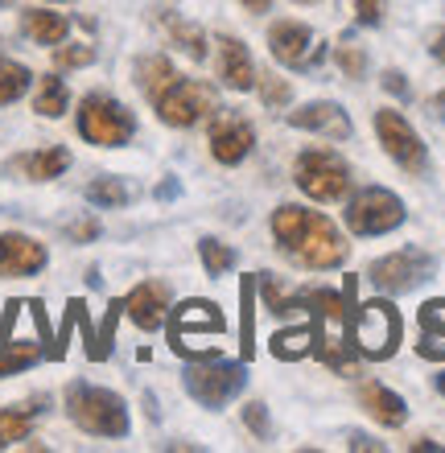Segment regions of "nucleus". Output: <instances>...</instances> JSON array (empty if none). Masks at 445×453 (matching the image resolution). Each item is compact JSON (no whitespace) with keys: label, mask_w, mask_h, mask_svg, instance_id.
<instances>
[{"label":"nucleus","mask_w":445,"mask_h":453,"mask_svg":"<svg viewBox=\"0 0 445 453\" xmlns=\"http://www.w3.org/2000/svg\"><path fill=\"white\" fill-rule=\"evenodd\" d=\"M310 305V350L322 358L326 367L338 375H355V358H350V318H355V276L347 280L342 297L330 288H318L305 297Z\"/></svg>","instance_id":"nucleus-2"},{"label":"nucleus","mask_w":445,"mask_h":453,"mask_svg":"<svg viewBox=\"0 0 445 453\" xmlns=\"http://www.w3.org/2000/svg\"><path fill=\"white\" fill-rule=\"evenodd\" d=\"M157 194H161V198H173V194H178V181H165V186H161Z\"/></svg>","instance_id":"nucleus-41"},{"label":"nucleus","mask_w":445,"mask_h":453,"mask_svg":"<svg viewBox=\"0 0 445 453\" xmlns=\"http://www.w3.org/2000/svg\"><path fill=\"white\" fill-rule=\"evenodd\" d=\"M400 223H404V203L380 186L359 190L347 206V226L355 235H384V231H396Z\"/></svg>","instance_id":"nucleus-11"},{"label":"nucleus","mask_w":445,"mask_h":453,"mask_svg":"<svg viewBox=\"0 0 445 453\" xmlns=\"http://www.w3.org/2000/svg\"><path fill=\"white\" fill-rule=\"evenodd\" d=\"M433 273H437V260L421 248H400L367 268V276H372V285L380 288V293H412V288L425 285Z\"/></svg>","instance_id":"nucleus-8"},{"label":"nucleus","mask_w":445,"mask_h":453,"mask_svg":"<svg viewBox=\"0 0 445 453\" xmlns=\"http://www.w3.org/2000/svg\"><path fill=\"white\" fill-rule=\"evenodd\" d=\"M66 235H71L74 243H87V239L99 235V223H96V219H79V223H66Z\"/></svg>","instance_id":"nucleus-38"},{"label":"nucleus","mask_w":445,"mask_h":453,"mask_svg":"<svg viewBox=\"0 0 445 453\" xmlns=\"http://www.w3.org/2000/svg\"><path fill=\"white\" fill-rule=\"evenodd\" d=\"M375 136H380V144H384V153L396 161L404 173H412V178H421L425 169H429V153H425V141L412 132V124L400 111L384 108L375 111Z\"/></svg>","instance_id":"nucleus-10"},{"label":"nucleus","mask_w":445,"mask_h":453,"mask_svg":"<svg viewBox=\"0 0 445 453\" xmlns=\"http://www.w3.org/2000/svg\"><path fill=\"white\" fill-rule=\"evenodd\" d=\"M417 355L445 363V301L421 305V342H417Z\"/></svg>","instance_id":"nucleus-20"},{"label":"nucleus","mask_w":445,"mask_h":453,"mask_svg":"<svg viewBox=\"0 0 445 453\" xmlns=\"http://www.w3.org/2000/svg\"><path fill=\"white\" fill-rule=\"evenodd\" d=\"M289 124L301 132H318V136H330V141H347L350 132V116L338 104H305V108L289 111Z\"/></svg>","instance_id":"nucleus-17"},{"label":"nucleus","mask_w":445,"mask_h":453,"mask_svg":"<svg viewBox=\"0 0 445 453\" xmlns=\"http://www.w3.org/2000/svg\"><path fill=\"white\" fill-rule=\"evenodd\" d=\"M66 104H71V91H66V83H62L58 74H46L42 83H37V99H34V111L46 119H58L62 111H66Z\"/></svg>","instance_id":"nucleus-25"},{"label":"nucleus","mask_w":445,"mask_h":453,"mask_svg":"<svg viewBox=\"0 0 445 453\" xmlns=\"http://www.w3.org/2000/svg\"><path fill=\"white\" fill-rule=\"evenodd\" d=\"M293 181L310 198H318V203H338L350 190V165L338 153H330V149H310V153L297 157Z\"/></svg>","instance_id":"nucleus-6"},{"label":"nucleus","mask_w":445,"mask_h":453,"mask_svg":"<svg viewBox=\"0 0 445 453\" xmlns=\"http://www.w3.org/2000/svg\"><path fill=\"white\" fill-rule=\"evenodd\" d=\"M256 83H260V96H265L268 108H285L293 99V87L285 79H256Z\"/></svg>","instance_id":"nucleus-35"},{"label":"nucleus","mask_w":445,"mask_h":453,"mask_svg":"<svg viewBox=\"0 0 445 453\" xmlns=\"http://www.w3.org/2000/svg\"><path fill=\"white\" fill-rule=\"evenodd\" d=\"M17 165V173H25L29 181H54L66 173V165H71V153L66 149H37V153H25L12 161Z\"/></svg>","instance_id":"nucleus-21"},{"label":"nucleus","mask_w":445,"mask_h":453,"mask_svg":"<svg viewBox=\"0 0 445 453\" xmlns=\"http://www.w3.org/2000/svg\"><path fill=\"white\" fill-rule=\"evenodd\" d=\"M272 235H277V248L310 273L338 268L350 251V243L338 235V226L318 211H305V206H277L272 211Z\"/></svg>","instance_id":"nucleus-1"},{"label":"nucleus","mask_w":445,"mask_h":453,"mask_svg":"<svg viewBox=\"0 0 445 453\" xmlns=\"http://www.w3.org/2000/svg\"><path fill=\"white\" fill-rule=\"evenodd\" d=\"M124 313H128L141 330H161V326H165V313H169V288L161 285V280L136 285L133 293L124 297Z\"/></svg>","instance_id":"nucleus-15"},{"label":"nucleus","mask_w":445,"mask_h":453,"mask_svg":"<svg viewBox=\"0 0 445 453\" xmlns=\"http://www.w3.org/2000/svg\"><path fill=\"white\" fill-rule=\"evenodd\" d=\"M297 4H313V0H297Z\"/></svg>","instance_id":"nucleus-45"},{"label":"nucleus","mask_w":445,"mask_h":453,"mask_svg":"<svg viewBox=\"0 0 445 453\" xmlns=\"http://www.w3.org/2000/svg\"><path fill=\"white\" fill-rule=\"evenodd\" d=\"M161 21H165V34L173 37V46H181L190 58H206V37H203V29H198V25L181 21L178 12H165Z\"/></svg>","instance_id":"nucleus-27"},{"label":"nucleus","mask_w":445,"mask_h":453,"mask_svg":"<svg viewBox=\"0 0 445 453\" xmlns=\"http://www.w3.org/2000/svg\"><path fill=\"white\" fill-rule=\"evenodd\" d=\"M437 392H441V395H445V375H437Z\"/></svg>","instance_id":"nucleus-44"},{"label":"nucleus","mask_w":445,"mask_h":453,"mask_svg":"<svg viewBox=\"0 0 445 453\" xmlns=\"http://www.w3.org/2000/svg\"><path fill=\"white\" fill-rule=\"evenodd\" d=\"M433 54H437V58H441V62H445V37H437V46H433Z\"/></svg>","instance_id":"nucleus-42"},{"label":"nucleus","mask_w":445,"mask_h":453,"mask_svg":"<svg viewBox=\"0 0 445 453\" xmlns=\"http://www.w3.org/2000/svg\"><path fill=\"white\" fill-rule=\"evenodd\" d=\"M87 62H96V50L91 46H62V50H54V66H58V71H74V66H87Z\"/></svg>","instance_id":"nucleus-34"},{"label":"nucleus","mask_w":445,"mask_h":453,"mask_svg":"<svg viewBox=\"0 0 445 453\" xmlns=\"http://www.w3.org/2000/svg\"><path fill=\"white\" fill-rule=\"evenodd\" d=\"M223 313L211 301H186L173 310V322H169V342L178 355H194V338L198 334H223Z\"/></svg>","instance_id":"nucleus-13"},{"label":"nucleus","mask_w":445,"mask_h":453,"mask_svg":"<svg viewBox=\"0 0 445 453\" xmlns=\"http://www.w3.org/2000/svg\"><path fill=\"white\" fill-rule=\"evenodd\" d=\"M0 4H4V0H0Z\"/></svg>","instance_id":"nucleus-46"},{"label":"nucleus","mask_w":445,"mask_h":453,"mask_svg":"<svg viewBox=\"0 0 445 453\" xmlns=\"http://www.w3.org/2000/svg\"><path fill=\"white\" fill-rule=\"evenodd\" d=\"M252 144H256V128L243 111H223V116H215V124H211V153H215V161L240 165L243 157L252 153Z\"/></svg>","instance_id":"nucleus-14"},{"label":"nucleus","mask_w":445,"mask_h":453,"mask_svg":"<svg viewBox=\"0 0 445 453\" xmlns=\"http://www.w3.org/2000/svg\"><path fill=\"white\" fill-rule=\"evenodd\" d=\"M338 66H342L347 79H363V74H367V54H363V46H355L347 37V42L338 46Z\"/></svg>","instance_id":"nucleus-33"},{"label":"nucleus","mask_w":445,"mask_h":453,"mask_svg":"<svg viewBox=\"0 0 445 453\" xmlns=\"http://www.w3.org/2000/svg\"><path fill=\"white\" fill-rule=\"evenodd\" d=\"M25 87H29V71H25L21 62L0 58V108L12 104V99H21Z\"/></svg>","instance_id":"nucleus-29"},{"label":"nucleus","mask_w":445,"mask_h":453,"mask_svg":"<svg viewBox=\"0 0 445 453\" xmlns=\"http://www.w3.org/2000/svg\"><path fill=\"white\" fill-rule=\"evenodd\" d=\"M79 132H83L87 144H99V149H120V144L133 141L136 119H133V111L124 108L120 99L87 96L83 108H79Z\"/></svg>","instance_id":"nucleus-5"},{"label":"nucleus","mask_w":445,"mask_h":453,"mask_svg":"<svg viewBox=\"0 0 445 453\" xmlns=\"http://www.w3.org/2000/svg\"><path fill=\"white\" fill-rule=\"evenodd\" d=\"M240 4L248 12H268V4H272V0H240Z\"/></svg>","instance_id":"nucleus-40"},{"label":"nucleus","mask_w":445,"mask_h":453,"mask_svg":"<svg viewBox=\"0 0 445 453\" xmlns=\"http://www.w3.org/2000/svg\"><path fill=\"white\" fill-rule=\"evenodd\" d=\"M46 412V400L37 395V400H29V404H12L0 412V449L4 445H17L29 437V429H34V420Z\"/></svg>","instance_id":"nucleus-23"},{"label":"nucleus","mask_w":445,"mask_h":453,"mask_svg":"<svg viewBox=\"0 0 445 453\" xmlns=\"http://www.w3.org/2000/svg\"><path fill=\"white\" fill-rule=\"evenodd\" d=\"M173 79H178V74H173L169 58H161V54H153V58H141V62H136V87H141L149 99L161 96V91H165Z\"/></svg>","instance_id":"nucleus-24"},{"label":"nucleus","mask_w":445,"mask_h":453,"mask_svg":"<svg viewBox=\"0 0 445 453\" xmlns=\"http://www.w3.org/2000/svg\"><path fill=\"white\" fill-rule=\"evenodd\" d=\"M359 25H380L384 21V0H342Z\"/></svg>","instance_id":"nucleus-37"},{"label":"nucleus","mask_w":445,"mask_h":453,"mask_svg":"<svg viewBox=\"0 0 445 453\" xmlns=\"http://www.w3.org/2000/svg\"><path fill=\"white\" fill-rule=\"evenodd\" d=\"M272 355L277 358H301L310 355V330H285L272 338Z\"/></svg>","instance_id":"nucleus-32"},{"label":"nucleus","mask_w":445,"mask_h":453,"mask_svg":"<svg viewBox=\"0 0 445 453\" xmlns=\"http://www.w3.org/2000/svg\"><path fill=\"white\" fill-rule=\"evenodd\" d=\"M153 104H157V111H161V119H165L169 128H190V124H198L203 116L215 111L219 96H215V87L211 83H198V79H173Z\"/></svg>","instance_id":"nucleus-7"},{"label":"nucleus","mask_w":445,"mask_h":453,"mask_svg":"<svg viewBox=\"0 0 445 453\" xmlns=\"http://www.w3.org/2000/svg\"><path fill=\"white\" fill-rule=\"evenodd\" d=\"M404 334V322H400V310L392 301H367V305H355V318H350V342L359 346L367 358H392Z\"/></svg>","instance_id":"nucleus-4"},{"label":"nucleus","mask_w":445,"mask_h":453,"mask_svg":"<svg viewBox=\"0 0 445 453\" xmlns=\"http://www.w3.org/2000/svg\"><path fill=\"white\" fill-rule=\"evenodd\" d=\"M128 198H133V190L120 178H96L87 186V203H96V206H124Z\"/></svg>","instance_id":"nucleus-30"},{"label":"nucleus","mask_w":445,"mask_h":453,"mask_svg":"<svg viewBox=\"0 0 445 453\" xmlns=\"http://www.w3.org/2000/svg\"><path fill=\"white\" fill-rule=\"evenodd\" d=\"M71 21L62 17V12H50V9H29L21 17V34L37 46H62V37H66Z\"/></svg>","instance_id":"nucleus-22"},{"label":"nucleus","mask_w":445,"mask_h":453,"mask_svg":"<svg viewBox=\"0 0 445 453\" xmlns=\"http://www.w3.org/2000/svg\"><path fill=\"white\" fill-rule=\"evenodd\" d=\"M240 301H243V322H240V346H243V358L256 355V276H248L240 285Z\"/></svg>","instance_id":"nucleus-28"},{"label":"nucleus","mask_w":445,"mask_h":453,"mask_svg":"<svg viewBox=\"0 0 445 453\" xmlns=\"http://www.w3.org/2000/svg\"><path fill=\"white\" fill-rule=\"evenodd\" d=\"M219 74L231 91H252L256 83V66H252V54L243 50L240 37H219Z\"/></svg>","instance_id":"nucleus-18"},{"label":"nucleus","mask_w":445,"mask_h":453,"mask_svg":"<svg viewBox=\"0 0 445 453\" xmlns=\"http://www.w3.org/2000/svg\"><path fill=\"white\" fill-rule=\"evenodd\" d=\"M359 404L367 408L380 425H387V429H400V425L409 420L404 400H400L392 388H384V383H363V388H359Z\"/></svg>","instance_id":"nucleus-19"},{"label":"nucleus","mask_w":445,"mask_h":453,"mask_svg":"<svg viewBox=\"0 0 445 453\" xmlns=\"http://www.w3.org/2000/svg\"><path fill=\"white\" fill-rule=\"evenodd\" d=\"M243 383H248V375L240 363H223L219 355L198 363V367H186V392L203 408H223L243 392Z\"/></svg>","instance_id":"nucleus-9"},{"label":"nucleus","mask_w":445,"mask_h":453,"mask_svg":"<svg viewBox=\"0 0 445 453\" xmlns=\"http://www.w3.org/2000/svg\"><path fill=\"white\" fill-rule=\"evenodd\" d=\"M46 248L29 235H0V276H37L46 268Z\"/></svg>","instance_id":"nucleus-16"},{"label":"nucleus","mask_w":445,"mask_h":453,"mask_svg":"<svg viewBox=\"0 0 445 453\" xmlns=\"http://www.w3.org/2000/svg\"><path fill=\"white\" fill-rule=\"evenodd\" d=\"M198 251H203V264H206V273L211 276H223V273L235 268V251H231L227 243H219V239H203Z\"/></svg>","instance_id":"nucleus-31"},{"label":"nucleus","mask_w":445,"mask_h":453,"mask_svg":"<svg viewBox=\"0 0 445 453\" xmlns=\"http://www.w3.org/2000/svg\"><path fill=\"white\" fill-rule=\"evenodd\" d=\"M268 46H272V58L285 62L289 71H313V66H322V58H326V46L297 21L272 25V29H268Z\"/></svg>","instance_id":"nucleus-12"},{"label":"nucleus","mask_w":445,"mask_h":453,"mask_svg":"<svg viewBox=\"0 0 445 453\" xmlns=\"http://www.w3.org/2000/svg\"><path fill=\"white\" fill-rule=\"evenodd\" d=\"M384 91H392L396 99H409V83H404V74H400V71H387L384 74Z\"/></svg>","instance_id":"nucleus-39"},{"label":"nucleus","mask_w":445,"mask_h":453,"mask_svg":"<svg viewBox=\"0 0 445 453\" xmlns=\"http://www.w3.org/2000/svg\"><path fill=\"white\" fill-rule=\"evenodd\" d=\"M66 412L91 437H124L128 433V408L116 392L96 388V383H71L66 388Z\"/></svg>","instance_id":"nucleus-3"},{"label":"nucleus","mask_w":445,"mask_h":453,"mask_svg":"<svg viewBox=\"0 0 445 453\" xmlns=\"http://www.w3.org/2000/svg\"><path fill=\"white\" fill-rule=\"evenodd\" d=\"M37 358H42V346L37 342H29V338H17V342H0V380L4 375H17V371H25V367H34Z\"/></svg>","instance_id":"nucleus-26"},{"label":"nucleus","mask_w":445,"mask_h":453,"mask_svg":"<svg viewBox=\"0 0 445 453\" xmlns=\"http://www.w3.org/2000/svg\"><path fill=\"white\" fill-rule=\"evenodd\" d=\"M433 111H441V116H445V91H441V96L433 99Z\"/></svg>","instance_id":"nucleus-43"},{"label":"nucleus","mask_w":445,"mask_h":453,"mask_svg":"<svg viewBox=\"0 0 445 453\" xmlns=\"http://www.w3.org/2000/svg\"><path fill=\"white\" fill-rule=\"evenodd\" d=\"M243 425L252 429L256 441H268V437H272V425H268V408L265 404H248V408H243Z\"/></svg>","instance_id":"nucleus-36"}]
</instances>
